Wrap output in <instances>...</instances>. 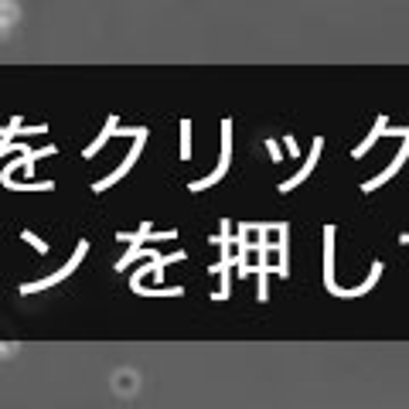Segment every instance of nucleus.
Masks as SVG:
<instances>
[{
    "mask_svg": "<svg viewBox=\"0 0 409 409\" xmlns=\"http://www.w3.org/2000/svg\"><path fill=\"white\" fill-rule=\"evenodd\" d=\"M123 133H126V137H137V143H133V150H130V154L119 161V167H116L113 174H106V178H100V181L93 185L96 191H106V188H113L116 181H123V178L130 174V167L140 161V150H143V143H147V126H140V130H123Z\"/></svg>",
    "mask_w": 409,
    "mask_h": 409,
    "instance_id": "nucleus-1",
    "label": "nucleus"
},
{
    "mask_svg": "<svg viewBox=\"0 0 409 409\" xmlns=\"http://www.w3.org/2000/svg\"><path fill=\"white\" fill-rule=\"evenodd\" d=\"M229 161H232V119H222V161H218V167H215L208 178L191 181L188 188H191V191H204V188L218 185V181L225 178V171H229Z\"/></svg>",
    "mask_w": 409,
    "mask_h": 409,
    "instance_id": "nucleus-2",
    "label": "nucleus"
},
{
    "mask_svg": "<svg viewBox=\"0 0 409 409\" xmlns=\"http://www.w3.org/2000/svg\"><path fill=\"white\" fill-rule=\"evenodd\" d=\"M86 253H89V242L82 239V242L75 246V253H72V259H69V263H65V266H62L58 273H51V277H45V280H34V283H24V287H21V294H38V290H48V287H55V283H62L65 277H72V270H75V266L82 263V256H86Z\"/></svg>",
    "mask_w": 409,
    "mask_h": 409,
    "instance_id": "nucleus-3",
    "label": "nucleus"
},
{
    "mask_svg": "<svg viewBox=\"0 0 409 409\" xmlns=\"http://www.w3.org/2000/svg\"><path fill=\"white\" fill-rule=\"evenodd\" d=\"M393 133H399V137H403L406 143L399 147V154H396V157L389 161V167H386V171H382L379 178H369V181L362 185V191H375V188H382L386 181H393V178H396V174L403 171V164H406V157H409V126H403V130H393Z\"/></svg>",
    "mask_w": 409,
    "mask_h": 409,
    "instance_id": "nucleus-4",
    "label": "nucleus"
},
{
    "mask_svg": "<svg viewBox=\"0 0 409 409\" xmlns=\"http://www.w3.org/2000/svg\"><path fill=\"white\" fill-rule=\"evenodd\" d=\"M320 147H324V140L317 137V140H314V147H310V154H307V161H304V164H301V171H297L294 178H287V181L280 185V191H283V195H287V191H294L297 185H304L307 178H310V171L317 167V157H320Z\"/></svg>",
    "mask_w": 409,
    "mask_h": 409,
    "instance_id": "nucleus-5",
    "label": "nucleus"
},
{
    "mask_svg": "<svg viewBox=\"0 0 409 409\" xmlns=\"http://www.w3.org/2000/svg\"><path fill=\"white\" fill-rule=\"evenodd\" d=\"M386 123H389V119H386V116H379V119H375V126H372V133H369V137H365V140L351 150V157H365V154H369V150H372V147L386 137Z\"/></svg>",
    "mask_w": 409,
    "mask_h": 409,
    "instance_id": "nucleus-6",
    "label": "nucleus"
},
{
    "mask_svg": "<svg viewBox=\"0 0 409 409\" xmlns=\"http://www.w3.org/2000/svg\"><path fill=\"white\" fill-rule=\"evenodd\" d=\"M116 123H119V116H109V119H106V126H102V133H100V137H96V140H93V143H89V147H86V150H82L86 157H96V154H100L102 147H106V143H109V140L116 137Z\"/></svg>",
    "mask_w": 409,
    "mask_h": 409,
    "instance_id": "nucleus-7",
    "label": "nucleus"
},
{
    "mask_svg": "<svg viewBox=\"0 0 409 409\" xmlns=\"http://www.w3.org/2000/svg\"><path fill=\"white\" fill-rule=\"evenodd\" d=\"M181 157L185 161L191 157V123L188 119H181Z\"/></svg>",
    "mask_w": 409,
    "mask_h": 409,
    "instance_id": "nucleus-8",
    "label": "nucleus"
},
{
    "mask_svg": "<svg viewBox=\"0 0 409 409\" xmlns=\"http://www.w3.org/2000/svg\"><path fill=\"white\" fill-rule=\"evenodd\" d=\"M21 239H24V242H27V246H34V249H38V253H45V249H48V246H45V242H41V239H38V235H34V232H27V229H24V232H21Z\"/></svg>",
    "mask_w": 409,
    "mask_h": 409,
    "instance_id": "nucleus-9",
    "label": "nucleus"
},
{
    "mask_svg": "<svg viewBox=\"0 0 409 409\" xmlns=\"http://www.w3.org/2000/svg\"><path fill=\"white\" fill-rule=\"evenodd\" d=\"M283 147H287V154L301 157V150H297V140H294V137H287V140H283Z\"/></svg>",
    "mask_w": 409,
    "mask_h": 409,
    "instance_id": "nucleus-10",
    "label": "nucleus"
},
{
    "mask_svg": "<svg viewBox=\"0 0 409 409\" xmlns=\"http://www.w3.org/2000/svg\"><path fill=\"white\" fill-rule=\"evenodd\" d=\"M266 150H270V157H273V161H280V157H283V150H280L273 140H266Z\"/></svg>",
    "mask_w": 409,
    "mask_h": 409,
    "instance_id": "nucleus-11",
    "label": "nucleus"
}]
</instances>
